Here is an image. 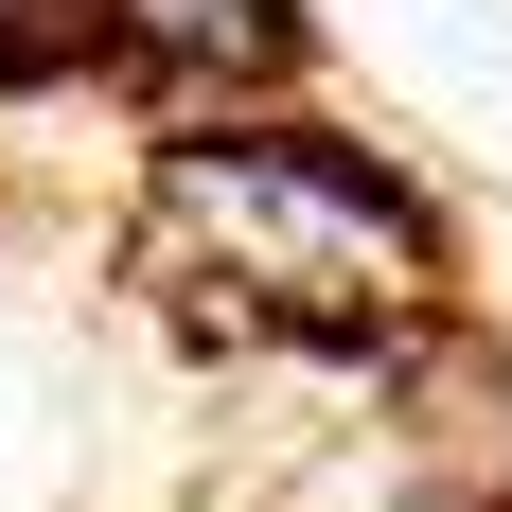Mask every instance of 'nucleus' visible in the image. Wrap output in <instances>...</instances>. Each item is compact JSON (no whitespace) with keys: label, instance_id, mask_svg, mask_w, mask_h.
<instances>
[{"label":"nucleus","instance_id":"obj_1","mask_svg":"<svg viewBox=\"0 0 512 512\" xmlns=\"http://www.w3.org/2000/svg\"><path fill=\"white\" fill-rule=\"evenodd\" d=\"M159 212L195 230L230 283L265 301H424L442 283V195H424L389 142L318 124V106H230V124H177L159 142Z\"/></svg>","mask_w":512,"mask_h":512},{"label":"nucleus","instance_id":"obj_2","mask_svg":"<svg viewBox=\"0 0 512 512\" xmlns=\"http://www.w3.org/2000/svg\"><path fill=\"white\" fill-rule=\"evenodd\" d=\"M89 53L159 124H230V106H301L318 18L301 0H89Z\"/></svg>","mask_w":512,"mask_h":512}]
</instances>
